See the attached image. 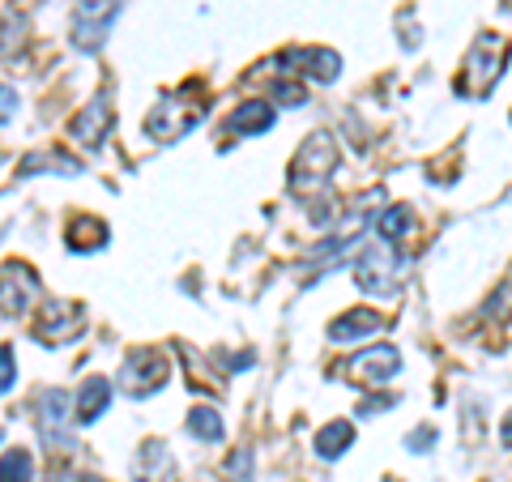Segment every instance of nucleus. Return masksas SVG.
<instances>
[{"mask_svg":"<svg viewBox=\"0 0 512 482\" xmlns=\"http://www.w3.org/2000/svg\"><path fill=\"white\" fill-rule=\"evenodd\" d=\"M205 120V99L197 86H180V90H167L158 94L154 111L146 116V133L158 141V146H171V141H180L184 133H192Z\"/></svg>","mask_w":512,"mask_h":482,"instance_id":"nucleus-1","label":"nucleus"},{"mask_svg":"<svg viewBox=\"0 0 512 482\" xmlns=\"http://www.w3.org/2000/svg\"><path fill=\"white\" fill-rule=\"evenodd\" d=\"M504 64H508V39L504 35H478L470 43L466 60H461V77H457V94L466 99H487L495 90V82L504 77Z\"/></svg>","mask_w":512,"mask_h":482,"instance_id":"nucleus-2","label":"nucleus"},{"mask_svg":"<svg viewBox=\"0 0 512 482\" xmlns=\"http://www.w3.org/2000/svg\"><path fill=\"white\" fill-rule=\"evenodd\" d=\"M333 167H338V141H333V133H312L308 141L299 146L295 163H291V188L295 192H316L329 184Z\"/></svg>","mask_w":512,"mask_h":482,"instance_id":"nucleus-3","label":"nucleus"},{"mask_svg":"<svg viewBox=\"0 0 512 482\" xmlns=\"http://www.w3.org/2000/svg\"><path fill=\"white\" fill-rule=\"evenodd\" d=\"M397 273H402V256H397V244H389V239H380V235L359 252V261H355L359 291L376 295V299L397 291Z\"/></svg>","mask_w":512,"mask_h":482,"instance_id":"nucleus-4","label":"nucleus"},{"mask_svg":"<svg viewBox=\"0 0 512 482\" xmlns=\"http://www.w3.org/2000/svg\"><path fill=\"white\" fill-rule=\"evenodd\" d=\"M124 0H77L73 5V43L82 52H99L111 35V22L120 18Z\"/></svg>","mask_w":512,"mask_h":482,"instance_id":"nucleus-5","label":"nucleus"},{"mask_svg":"<svg viewBox=\"0 0 512 482\" xmlns=\"http://www.w3.org/2000/svg\"><path fill=\"white\" fill-rule=\"evenodd\" d=\"M163 380H167V359L158 350H133L120 367V389L128 397H146L154 389H163Z\"/></svg>","mask_w":512,"mask_h":482,"instance_id":"nucleus-6","label":"nucleus"},{"mask_svg":"<svg viewBox=\"0 0 512 482\" xmlns=\"http://www.w3.org/2000/svg\"><path fill=\"white\" fill-rule=\"evenodd\" d=\"M39 440L47 444V453H64L73 448V431H69V393L64 389H47L39 397Z\"/></svg>","mask_w":512,"mask_h":482,"instance_id":"nucleus-7","label":"nucleus"},{"mask_svg":"<svg viewBox=\"0 0 512 482\" xmlns=\"http://www.w3.org/2000/svg\"><path fill=\"white\" fill-rule=\"evenodd\" d=\"M35 299H39L35 269L22 265V261L0 265V312H5V316H22V312H30V303H35Z\"/></svg>","mask_w":512,"mask_h":482,"instance_id":"nucleus-8","label":"nucleus"},{"mask_svg":"<svg viewBox=\"0 0 512 482\" xmlns=\"http://www.w3.org/2000/svg\"><path fill=\"white\" fill-rule=\"evenodd\" d=\"M397 367H402L397 346H367L350 359V376H355L359 384H389L397 376Z\"/></svg>","mask_w":512,"mask_h":482,"instance_id":"nucleus-9","label":"nucleus"},{"mask_svg":"<svg viewBox=\"0 0 512 482\" xmlns=\"http://www.w3.org/2000/svg\"><path fill=\"white\" fill-rule=\"evenodd\" d=\"M111 120H116V111H111V107H107V99L99 94V99H90V103H86V107L73 116L69 133H73L77 146L99 150V146H103V137H107V128H111Z\"/></svg>","mask_w":512,"mask_h":482,"instance_id":"nucleus-10","label":"nucleus"},{"mask_svg":"<svg viewBox=\"0 0 512 482\" xmlns=\"http://www.w3.org/2000/svg\"><path fill=\"white\" fill-rule=\"evenodd\" d=\"M82 325H86V312L77 303H47L35 325V337L39 342H64V337L82 333Z\"/></svg>","mask_w":512,"mask_h":482,"instance_id":"nucleus-11","label":"nucleus"},{"mask_svg":"<svg viewBox=\"0 0 512 482\" xmlns=\"http://www.w3.org/2000/svg\"><path fill=\"white\" fill-rule=\"evenodd\" d=\"M384 329V316L372 312V308H355V312H342L338 320H329V342L338 346H350L359 342V337H372Z\"/></svg>","mask_w":512,"mask_h":482,"instance_id":"nucleus-12","label":"nucleus"},{"mask_svg":"<svg viewBox=\"0 0 512 482\" xmlns=\"http://www.w3.org/2000/svg\"><path fill=\"white\" fill-rule=\"evenodd\" d=\"M282 60L291 64V69H299L303 77H312V82H333V77L342 73L338 52H325V47H299V52H286Z\"/></svg>","mask_w":512,"mask_h":482,"instance_id":"nucleus-13","label":"nucleus"},{"mask_svg":"<svg viewBox=\"0 0 512 482\" xmlns=\"http://www.w3.org/2000/svg\"><path fill=\"white\" fill-rule=\"evenodd\" d=\"M107 406H111V380L90 376L82 384V393H77V414H73V419L77 423H99L107 414Z\"/></svg>","mask_w":512,"mask_h":482,"instance_id":"nucleus-14","label":"nucleus"},{"mask_svg":"<svg viewBox=\"0 0 512 482\" xmlns=\"http://www.w3.org/2000/svg\"><path fill=\"white\" fill-rule=\"evenodd\" d=\"M269 128H274V107L269 103H239L227 116V133L256 137V133H269Z\"/></svg>","mask_w":512,"mask_h":482,"instance_id":"nucleus-15","label":"nucleus"},{"mask_svg":"<svg viewBox=\"0 0 512 482\" xmlns=\"http://www.w3.org/2000/svg\"><path fill=\"white\" fill-rule=\"evenodd\" d=\"M350 444H355V427H350L346 419H338V423H325V427L316 431V453L325 457V461H338Z\"/></svg>","mask_w":512,"mask_h":482,"instance_id":"nucleus-16","label":"nucleus"},{"mask_svg":"<svg viewBox=\"0 0 512 482\" xmlns=\"http://www.w3.org/2000/svg\"><path fill=\"white\" fill-rule=\"evenodd\" d=\"M39 171L77 175V171H82V163H77V158H69V154H60V150H35V154H26L22 167H18V175H39Z\"/></svg>","mask_w":512,"mask_h":482,"instance_id":"nucleus-17","label":"nucleus"},{"mask_svg":"<svg viewBox=\"0 0 512 482\" xmlns=\"http://www.w3.org/2000/svg\"><path fill=\"white\" fill-rule=\"evenodd\" d=\"M107 244V227L99 218H77L73 227H69V248L73 252H94V248H103Z\"/></svg>","mask_w":512,"mask_h":482,"instance_id":"nucleus-18","label":"nucleus"},{"mask_svg":"<svg viewBox=\"0 0 512 482\" xmlns=\"http://www.w3.org/2000/svg\"><path fill=\"white\" fill-rule=\"evenodd\" d=\"M188 431H192L197 440H205V444H218L222 436H227V427H222V414L210 410V406L188 410Z\"/></svg>","mask_w":512,"mask_h":482,"instance_id":"nucleus-19","label":"nucleus"},{"mask_svg":"<svg viewBox=\"0 0 512 482\" xmlns=\"http://www.w3.org/2000/svg\"><path fill=\"white\" fill-rule=\"evenodd\" d=\"M0 482H35V457L26 448H9L0 457Z\"/></svg>","mask_w":512,"mask_h":482,"instance_id":"nucleus-20","label":"nucleus"},{"mask_svg":"<svg viewBox=\"0 0 512 482\" xmlns=\"http://www.w3.org/2000/svg\"><path fill=\"white\" fill-rule=\"evenodd\" d=\"M410 227H414V218H410L406 205H393V210H384L376 218V231H380V239H389V244H402L410 235Z\"/></svg>","mask_w":512,"mask_h":482,"instance_id":"nucleus-21","label":"nucleus"},{"mask_svg":"<svg viewBox=\"0 0 512 482\" xmlns=\"http://www.w3.org/2000/svg\"><path fill=\"white\" fill-rule=\"evenodd\" d=\"M13 380H18V355L9 346H0V393H9Z\"/></svg>","mask_w":512,"mask_h":482,"instance_id":"nucleus-22","label":"nucleus"},{"mask_svg":"<svg viewBox=\"0 0 512 482\" xmlns=\"http://www.w3.org/2000/svg\"><path fill=\"white\" fill-rule=\"evenodd\" d=\"M18 116V90L13 86H0V124Z\"/></svg>","mask_w":512,"mask_h":482,"instance_id":"nucleus-23","label":"nucleus"},{"mask_svg":"<svg viewBox=\"0 0 512 482\" xmlns=\"http://www.w3.org/2000/svg\"><path fill=\"white\" fill-rule=\"evenodd\" d=\"M406 444L414 448V453H423V448H419V444H436V431H431V427H419V431H414V436H410Z\"/></svg>","mask_w":512,"mask_h":482,"instance_id":"nucleus-24","label":"nucleus"},{"mask_svg":"<svg viewBox=\"0 0 512 482\" xmlns=\"http://www.w3.org/2000/svg\"><path fill=\"white\" fill-rule=\"evenodd\" d=\"M47 482H99V478H82V474H69V470H56Z\"/></svg>","mask_w":512,"mask_h":482,"instance_id":"nucleus-25","label":"nucleus"},{"mask_svg":"<svg viewBox=\"0 0 512 482\" xmlns=\"http://www.w3.org/2000/svg\"><path fill=\"white\" fill-rule=\"evenodd\" d=\"M500 440H504V448H512V414L500 423Z\"/></svg>","mask_w":512,"mask_h":482,"instance_id":"nucleus-26","label":"nucleus"},{"mask_svg":"<svg viewBox=\"0 0 512 482\" xmlns=\"http://www.w3.org/2000/svg\"><path fill=\"white\" fill-rule=\"evenodd\" d=\"M0 440H5V427H0Z\"/></svg>","mask_w":512,"mask_h":482,"instance_id":"nucleus-27","label":"nucleus"}]
</instances>
